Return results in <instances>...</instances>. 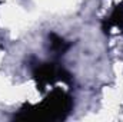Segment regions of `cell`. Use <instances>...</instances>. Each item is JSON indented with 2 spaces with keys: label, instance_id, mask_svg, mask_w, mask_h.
<instances>
[{
  "label": "cell",
  "instance_id": "6da1fadb",
  "mask_svg": "<svg viewBox=\"0 0 123 122\" xmlns=\"http://www.w3.org/2000/svg\"><path fill=\"white\" fill-rule=\"evenodd\" d=\"M72 98L60 89H55L40 105L25 106L14 116L23 121H62L72 111Z\"/></svg>",
  "mask_w": 123,
  "mask_h": 122
},
{
  "label": "cell",
  "instance_id": "7a4b0ae2",
  "mask_svg": "<svg viewBox=\"0 0 123 122\" xmlns=\"http://www.w3.org/2000/svg\"><path fill=\"white\" fill-rule=\"evenodd\" d=\"M34 79L37 88L42 91L44 89V86L56 81L70 82V73L56 63H42L34 69Z\"/></svg>",
  "mask_w": 123,
  "mask_h": 122
},
{
  "label": "cell",
  "instance_id": "277c9868",
  "mask_svg": "<svg viewBox=\"0 0 123 122\" xmlns=\"http://www.w3.org/2000/svg\"><path fill=\"white\" fill-rule=\"evenodd\" d=\"M49 39H50L52 50H53V52H56V53H59V55H63V53L69 49V46H70L66 40H63L62 37H59V36H57V34H55V33H52V34L49 36Z\"/></svg>",
  "mask_w": 123,
  "mask_h": 122
},
{
  "label": "cell",
  "instance_id": "3957f363",
  "mask_svg": "<svg viewBox=\"0 0 123 122\" xmlns=\"http://www.w3.org/2000/svg\"><path fill=\"white\" fill-rule=\"evenodd\" d=\"M112 27H119V29L123 27V4H119V6L115 7V10L112 12V14L105 22L103 30L109 32Z\"/></svg>",
  "mask_w": 123,
  "mask_h": 122
}]
</instances>
